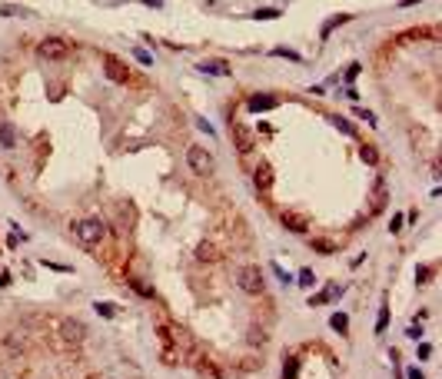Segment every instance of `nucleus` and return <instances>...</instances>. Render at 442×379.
Returning <instances> with one entry per match:
<instances>
[{"mask_svg":"<svg viewBox=\"0 0 442 379\" xmlns=\"http://www.w3.org/2000/svg\"><path fill=\"white\" fill-rule=\"evenodd\" d=\"M73 233L80 236V243L83 246H97V243H103L107 226L100 223L97 216H87V220H77V223H73Z\"/></svg>","mask_w":442,"mask_h":379,"instance_id":"1","label":"nucleus"},{"mask_svg":"<svg viewBox=\"0 0 442 379\" xmlns=\"http://www.w3.org/2000/svg\"><path fill=\"white\" fill-rule=\"evenodd\" d=\"M37 57H44V60H66L70 57V44L63 37H44L37 44Z\"/></svg>","mask_w":442,"mask_h":379,"instance_id":"2","label":"nucleus"},{"mask_svg":"<svg viewBox=\"0 0 442 379\" xmlns=\"http://www.w3.org/2000/svg\"><path fill=\"white\" fill-rule=\"evenodd\" d=\"M187 163H189V170H193V173H199V177H210L216 160H213V153H206L203 146H189V150H187Z\"/></svg>","mask_w":442,"mask_h":379,"instance_id":"3","label":"nucleus"},{"mask_svg":"<svg viewBox=\"0 0 442 379\" xmlns=\"http://www.w3.org/2000/svg\"><path fill=\"white\" fill-rule=\"evenodd\" d=\"M236 283H240V290L250 293V296H259V293H263V273H259V266H243L236 273Z\"/></svg>","mask_w":442,"mask_h":379,"instance_id":"4","label":"nucleus"},{"mask_svg":"<svg viewBox=\"0 0 442 379\" xmlns=\"http://www.w3.org/2000/svg\"><path fill=\"white\" fill-rule=\"evenodd\" d=\"M103 73H107V80H110V83H126V80H130V70H126V63H123L120 57H113V54L103 57Z\"/></svg>","mask_w":442,"mask_h":379,"instance_id":"5","label":"nucleus"},{"mask_svg":"<svg viewBox=\"0 0 442 379\" xmlns=\"http://www.w3.org/2000/svg\"><path fill=\"white\" fill-rule=\"evenodd\" d=\"M233 143H236L240 153H250V150L256 146V133L246 126V123H233Z\"/></svg>","mask_w":442,"mask_h":379,"instance_id":"6","label":"nucleus"},{"mask_svg":"<svg viewBox=\"0 0 442 379\" xmlns=\"http://www.w3.org/2000/svg\"><path fill=\"white\" fill-rule=\"evenodd\" d=\"M273 163H266V160H259L256 163V170H253V183H256V190H269L273 187Z\"/></svg>","mask_w":442,"mask_h":379,"instance_id":"7","label":"nucleus"},{"mask_svg":"<svg viewBox=\"0 0 442 379\" xmlns=\"http://www.w3.org/2000/svg\"><path fill=\"white\" fill-rule=\"evenodd\" d=\"M246 107L253 113H266V110H273V107H279V97H273V93H256V97H250Z\"/></svg>","mask_w":442,"mask_h":379,"instance_id":"8","label":"nucleus"},{"mask_svg":"<svg viewBox=\"0 0 442 379\" xmlns=\"http://www.w3.org/2000/svg\"><path fill=\"white\" fill-rule=\"evenodd\" d=\"M279 223L286 226L289 233H306V230H310V220H306V216H299V213H283V216H279Z\"/></svg>","mask_w":442,"mask_h":379,"instance_id":"9","label":"nucleus"},{"mask_svg":"<svg viewBox=\"0 0 442 379\" xmlns=\"http://www.w3.org/2000/svg\"><path fill=\"white\" fill-rule=\"evenodd\" d=\"M382 206H386V180L379 177L376 183H373V206H369V210H373V213H379Z\"/></svg>","mask_w":442,"mask_h":379,"instance_id":"10","label":"nucleus"},{"mask_svg":"<svg viewBox=\"0 0 442 379\" xmlns=\"http://www.w3.org/2000/svg\"><path fill=\"white\" fill-rule=\"evenodd\" d=\"M336 293H343L336 283H329L322 293H316V296H310V306H322V303H329V300H336Z\"/></svg>","mask_w":442,"mask_h":379,"instance_id":"11","label":"nucleus"},{"mask_svg":"<svg viewBox=\"0 0 442 379\" xmlns=\"http://www.w3.org/2000/svg\"><path fill=\"white\" fill-rule=\"evenodd\" d=\"M349 20H353L349 13H336V17H329V20L322 23V30H319V34H322V40H326V37H329L332 30H336V27H343V23H349Z\"/></svg>","mask_w":442,"mask_h":379,"instance_id":"12","label":"nucleus"},{"mask_svg":"<svg viewBox=\"0 0 442 379\" xmlns=\"http://www.w3.org/2000/svg\"><path fill=\"white\" fill-rule=\"evenodd\" d=\"M63 336H66V339H77V343H80V339L87 336V329H83L77 319H66V323H63Z\"/></svg>","mask_w":442,"mask_h":379,"instance_id":"13","label":"nucleus"},{"mask_svg":"<svg viewBox=\"0 0 442 379\" xmlns=\"http://www.w3.org/2000/svg\"><path fill=\"white\" fill-rule=\"evenodd\" d=\"M329 326H332L339 336H346V333H349V316H346V313H332V316H329Z\"/></svg>","mask_w":442,"mask_h":379,"instance_id":"14","label":"nucleus"},{"mask_svg":"<svg viewBox=\"0 0 442 379\" xmlns=\"http://www.w3.org/2000/svg\"><path fill=\"white\" fill-rule=\"evenodd\" d=\"M0 143L3 146L17 143V126H13V123H0Z\"/></svg>","mask_w":442,"mask_h":379,"instance_id":"15","label":"nucleus"},{"mask_svg":"<svg viewBox=\"0 0 442 379\" xmlns=\"http://www.w3.org/2000/svg\"><path fill=\"white\" fill-rule=\"evenodd\" d=\"M359 156H363V163H369V167H376L379 163V150L373 143H363L359 146Z\"/></svg>","mask_w":442,"mask_h":379,"instance_id":"16","label":"nucleus"},{"mask_svg":"<svg viewBox=\"0 0 442 379\" xmlns=\"http://www.w3.org/2000/svg\"><path fill=\"white\" fill-rule=\"evenodd\" d=\"M299 376V359L296 356H286L283 359V379H296Z\"/></svg>","mask_w":442,"mask_h":379,"instance_id":"17","label":"nucleus"},{"mask_svg":"<svg viewBox=\"0 0 442 379\" xmlns=\"http://www.w3.org/2000/svg\"><path fill=\"white\" fill-rule=\"evenodd\" d=\"M273 57H283V60H289V63H303V60H306V57H299L293 47H276V50H273Z\"/></svg>","mask_w":442,"mask_h":379,"instance_id":"18","label":"nucleus"},{"mask_svg":"<svg viewBox=\"0 0 442 379\" xmlns=\"http://www.w3.org/2000/svg\"><path fill=\"white\" fill-rule=\"evenodd\" d=\"M386 326H389V306L382 303L379 306V319H376V333H386Z\"/></svg>","mask_w":442,"mask_h":379,"instance_id":"19","label":"nucleus"},{"mask_svg":"<svg viewBox=\"0 0 442 379\" xmlns=\"http://www.w3.org/2000/svg\"><path fill=\"white\" fill-rule=\"evenodd\" d=\"M313 250H316V253H322V256H329V253H336V246H332L329 240H313Z\"/></svg>","mask_w":442,"mask_h":379,"instance_id":"20","label":"nucleus"},{"mask_svg":"<svg viewBox=\"0 0 442 379\" xmlns=\"http://www.w3.org/2000/svg\"><path fill=\"white\" fill-rule=\"evenodd\" d=\"M93 310H97L103 319H113V316H117V306H113V303H97Z\"/></svg>","mask_w":442,"mask_h":379,"instance_id":"21","label":"nucleus"},{"mask_svg":"<svg viewBox=\"0 0 442 379\" xmlns=\"http://www.w3.org/2000/svg\"><path fill=\"white\" fill-rule=\"evenodd\" d=\"M203 73H230V63H199Z\"/></svg>","mask_w":442,"mask_h":379,"instance_id":"22","label":"nucleus"},{"mask_svg":"<svg viewBox=\"0 0 442 379\" xmlns=\"http://www.w3.org/2000/svg\"><path fill=\"white\" fill-rule=\"evenodd\" d=\"M332 123H336V126H339V130H343L346 136H356V126L349 120H346V117H332Z\"/></svg>","mask_w":442,"mask_h":379,"instance_id":"23","label":"nucleus"},{"mask_svg":"<svg viewBox=\"0 0 442 379\" xmlns=\"http://www.w3.org/2000/svg\"><path fill=\"white\" fill-rule=\"evenodd\" d=\"M313 283H316V273H313V269H303V273H299V286H303V290H310Z\"/></svg>","mask_w":442,"mask_h":379,"instance_id":"24","label":"nucleus"},{"mask_svg":"<svg viewBox=\"0 0 442 379\" xmlns=\"http://www.w3.org/2000/svg\"><path fill=\"white\" fill-rule=\"evenodd\" d=\"M356 117H359V120H366V123H369V126H376V113H369V110H366V107H356Z\"/></svg>","mask_w":442,"mask_h":379,"instance_id":"25","label":"nucleus"},{"mask_svg":"<svg viewBox=\"0 0 442 379\" xmlns=\"http://www.w3.org/2000/svg\"><path fill=\"white\" fill-rule=\"evenodd\" d=\"M196 256H199V259H216V250H213L210 243H203V246L196 250Z\"/></svg>","mask_w":442,"mask_h":379,"instance_id":"26","label":"nucleus"},{"mask_svg":"<svg viewBox=\"0 0 442 379\" xmlns=\"http://www.w3.org/2000/svg\"><path fill=\"white\" fill-rule=\"evenodd\" d=\"M279 10H253V20H276Z\"/></svg>","mask_w":442,"mask_h":379,"instance_id":"27","label":"nucleus"},{"mask_svg":"<svg viewBox=\"0 0 442 379\" xmlns=\"http://www.w3.org/2000/svg\"><path fill=\"white\" fill-rule=\"evenodd\" d=\"M133 57H136L140 63H153V54H150V50H143V47H136V50H133Z\"/></svg>","mask_w":442,"mask_h":379,"instance_id":"28","label":"nucleus"},{"mask_svg":"<svg viewBox=\"0 0 442 379\" xmlns=\"http://www.w3.org/2000/svg\"><path fill=\"white\" fill-rule=\"evenodd\" d=\"M130 286H133V290H136V293H140V296H146V300L153 296V290H150V286H143L140 279H130Z\"/></svg>","mask_w":442,"mask_h":379,"instance_id":"29","label":"nucleus"},{"mask_svg":"<svg viewBox=\"0 0 442 379\" xmlns=\"http://www.w3.org/2000/svg\"><path fill=\"white\" fill-rule=\"evenodd\" d=\"M47 269H54V273H70V266H63V263H50V259H40Z\"/></svg>","mask_w":442,"mask_h":379,"instance_id":"30","label":"nucleus"},{"mask_svg":"<svg viewBox=\"0 0 442 379\" xmlns=\"http://www.w3.org/2000/svg\"><path fill=\"white\" fill-rule=\"evenodd\" d=\"M429 276H432V266H419L416 269V283H426Z\"/></svg>","mask_w":442,"mask_h":379,"instance_id":"31","label":"nucleus"},{"mask_svg":"<svg viewBox=\"0 0 442 379\" xmlns=\"http://www.w3.org/2000/svg\"><path fill=\"white\" fill-rule=\"evenodd\" d=\"M359 70H363L359 63H349V70H346V83H353V80L359 77Z\"/></svg>","mask_w":442,"mask_h":379,"instance_id":"32","label":"nucleus"},{"mask_svg":"<svg viewBox=\"0 0 442 379\" xmlns=\"http://www.w3.org/2000/svg\"><path fill=\"white\" fill-rule=\"evenodd\" d=\"M196 126H199V130H203L206 136H213V133H216V130H213V123H210V120H203V117L196 120Z\"/></svg>","mask_w":442,"mask_h":379,"instance_id":"33","label":"nucleus"},{"mask_svg":"<svg viewBox=\"0 0 442 379\" xmlns=\"http://www.w3.org/2000/svg\"><path fill=\"white\" fill-rule=\"evenodd\" d=\"M389 230H392V233H399V230H402V216H399V213H392V220H389Z\"/></svg>","mask_w":442,"mask_h":379,"instance_id":"34","label":"nucleus"},{"mask_svg":"<svg viewBox=\"0 0 442 379\" xmlns=\"http://www.w3.org/2000/svg\"><path fill=\"white\" fill-rule=\"evenodd\" d=\"M416 353H419V359H426V356L432 353V346H429V343H419V349H416Z\"/></svg>","mask_w":442,"mask_h":379,"instance_id":"35","label":"nucleus"},{"mask_svg":"<svg viewBox=\"0 0 442 379\" xmlns=\"http://www.w3.org/2000/svg\"><path fill=\"white\" fill-rule=\"evenodd\" d=\"M406 376H409V379H426V376L419 373V366H409V369H406Z\"/></svg>","mask_w":442,"mask_h":379,"instance_id":"36","label":"nucleus"},{"mask_svg":"<svg viewBox=\"0 0 442 379\" xmlns=\"http://www.w3.org/2000/svg\"><path fill=\"white\" fill-rule=\"evenodd\" d=\"M273 269H276V276H279V279H283V283H289V273H286V269H279V266H276V263H273Z\"/></svg>","mask_w":442,"mask_h":379,"instance_id":"37","label":"nucleus"},{"mask_svg":"<svg viewBox=\"0 0 442 379\" xmlns=\"http://www.w3.org/2000/svg\"><path fill=\"white\" fill-rule=\"evenodd\" d=\"M416 3H422V0H402L399 7H416Z\"/></svg>","mask_w":442,"mask_h":379,"instance_id":"38","label":"nucleus"},{"mask_svg":"<svg viewBox=\"0 0 442 379\" xmlns=\"http://www.w3.org/2000/svg\"><path fill=\"white\" fill-rule=\"evenodd\" d=\"M146 7H163V3H160V0H143Z\"/></svg>","mask_w":442,"mask_h":379,"instance_id":"39","label":"nucleus"}]
</instances>
